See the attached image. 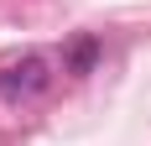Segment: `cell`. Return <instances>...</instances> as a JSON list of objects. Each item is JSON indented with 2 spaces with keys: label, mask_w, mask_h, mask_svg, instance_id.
<instances>
[{
  "label": "cell",
  "mask_w": 151,
  "mask_h": 146,
  "mask_svg": "<svg viewBox=\"0 0 151 146\" xmlns=\"http://www.w3.org/2000/svg\"><path fill=\"white\" fill-rule=\"evenodd\" d=\"M94 63H99V42H94V37H73V47H68V73H73V78H89Z\"/></svg>",
  "instance_id": "obj_2"
},
{
  "label": "cell",
  "mask_w": 151,
  "mask_h": 146,
  "mask_svg": "<svg viewBox=\"0 0 151 146\" xmlns=\"http://www.w3.org/2000/svg\"><path fill=\"white\" fill-rule=\"evenodd\" d=\"M52 58L47 52H21V58H11L5 68H0V99L5 104H31L42 99L47 89H52Z\"/></svg>",
  "instance_id": "obj_1"
}]
</instances>
